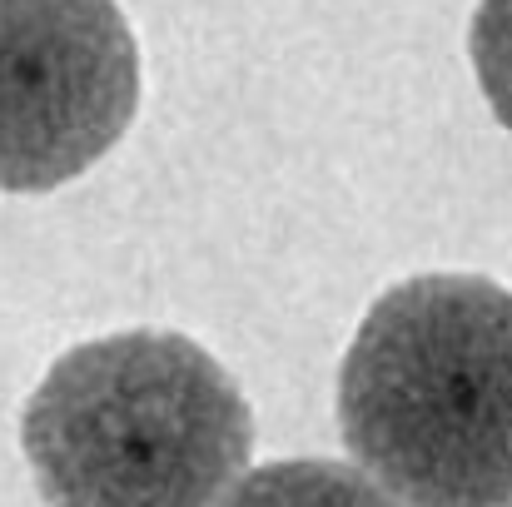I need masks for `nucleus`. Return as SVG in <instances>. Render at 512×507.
Segmentation results:
<instances>
[{
	"instance_id": "obj_5",
	"label": "nucleus",
	"mask_w": 512,
	"mask_h": 507,
	"mask_svg": "<svg viewBox=\"0 0 512 507\" xmlns=\"http://www.w3.org/2000/svg\"><path fill=\"white\" fill-rule=\"evenodd\" d=\"M468 55L483 100L512 135V0H478L468 25Z\"/></svg>"
},
{
	"instance_id": "obj_4",
	"label": "nucleus",
	"mask_w": 512,
	"mask_h": 507,
	"mask_svg": "<svg viewBox=\"0 0 512 507\" xmlns=\"http://www.w3.org/2000/svg\"><path fill=\"white\" fill-rule=\"evenodd\" d=\"M219 507H403L388 488H378L363 468L329 458H289L244 473Z\"/></svg>"
},
{
	"instance_id": "obj_1",
	"label": "nucleus",
	"mask_w": 512,
	"mask_h": 507,
	"mask_svg": "<svg viewBox=\"0 0 512 507\" xmlns=\"http://www.w3.org/2000/svg\"><path fill=\"white\" fill-rule=\"evenodd\" d=\"M339 433L403 507H512V294L483 274L393 284L339 363Z\"/></svg>"
},
{
	"instance_id": "obj_2",
	"label": "nucleus",
	"mask_w": 512,
	"mask_h": 507,
	"mask_svg": "<svg viewBox=\"0 0 512 507\" xmlns=\"http://www.w3.org/2000/svg\"><path fill=\"white\" fill-rule=\"evenodd\" d=\"M20 448L50 507H219L249 468L254 413L194 338L135 329L55 358Z\"/></svg>"
},
{
	"instance_id": "obj_3",
	"label": "nucleus",
	"mask_w": 512,
	"mask_h": 507,
	"mask_svg": "<svg viewBox=\"0 0 512 507\" xmlns=\"http://www.w3.org/2000/svg\"><path fill=\"white\" fill-rule=\"evenodd\" d=\"M140 105L115 0H0V189L45 194L105 160Z\"/></svg>"
}]
</instances>
